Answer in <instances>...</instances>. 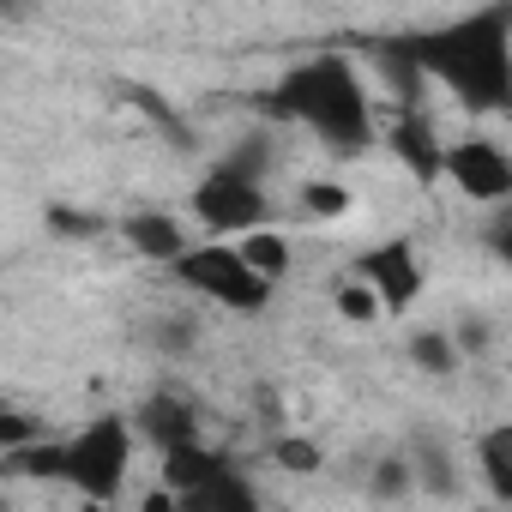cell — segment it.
I'll return each instance as SVG.
<instances>
[{
	"label": "cell",
	"instance_id": "obj_24",
	"mask_svg": "<svg viewBox=\"0 0 512 512\" xmlns=\"http://www.w3.org/2000/svg\"><path fill=\"white\" fill-rule=\"evenodd\" d=\"M49 223L55 229H73V235H97L103 229V217H79V211H49Z\"/></svg>",
	"mask_w": 512,
	"mask_h": 512
},
{
	"label": "cell",
	"instance_id": "obj_22",
	"mask_svg": "<svg viewBox=\"0 0 512 512\" xmlns=\"http://www.w3.org/2000/svg\"><path fill=\"white\" fill-rule=\"evenodd\" d=\"M488 338H494V332H488V320H476V314L452 326V344H458L464 356H470V350H488Z\"/></svg>",
	"mask_w": 512,
	"mask_h": 512
},
{
	"label": "cell",
	"instance_id": "obj_11",
	"mask_svg": "<svg viewBox=\"0 0 512 512\" xmlns=\"http://www.w3.org/2000/svg\"><path fill=\"white\" fill-rule=\"evenodd\" d=\"M175 500H181V512H266L260 494H253V482L235 476V464H223L211 482H199V488H187Z\"/></svg>",
	"mask_w": 512,
	"mask_h": 512
},
{
	"label": "cell",
	"instance_id": "obj_15",
	"mask_svg": "<svg viewBox=\"0 0 512 512\" xmlns=\"http://www.w3.org/2000/svg\"><path fill=\"white\" fill-rule=\"evenodd\" d=\"M7 470H13V476L67 482V440H37V446H25V452H7Z\"/></svg>",
	"mask_w": 512,
	"mask_h": 512
},
{
	"label": "cell",
	"instance_id": "obj_19",
	"mask_svg": "<svg viewBox=\"0 0 512 512\" xmlns=\"http://www.w3.org/2000/svg\"><path fill=\"white\" fill-rule=\"evenodd\" d=\"M302 205H308L314 217H344L356 199H350V187H344V181H308V187H302Z\"/></svg>",
	"mask_w": 512,
	"mask_h": 512
},
{
	"label": "cell",
	"instance_id": "obj_7",
	"mask_svg": "<svg viewBox=\"0 0 512 512\" xmlns=\"http://www.w3.org/2000/svg\"><path fill=\"white\" fill-rule=\"evenodd\" d=\"M446 181L476 205H500L512 199V157L494 139H458L446 145Z\"/></svg>",
	"mask_w": 512,
	"mask_h": 512
},
{
	"label": "cell",
	"instance_id": "obj_14",
	"mask_svg": "<svg viewBox=\"0 0 512 512\" xmlns=\"http://www.w3.org/2000/svg\"><path fill=\"white\" fill-rule=\"evenodd\" d=\"M235 247H241V260L260 272L266 284H278V278L290 272V235H278V229H253V235H241Z\"/></svg>",
	"mask_w": 512,
	"mask_h": 512
},
{
	"label": "cell",
	"instance_id": "obj_10",
	"mask_svg": "<svg viewBox=\"0 0 512 512\" xmlns=\"http://www.w3.org/2000/svg\"><path fill=\"white\" fill-rule=\"evenodd\" d=\"M121 235H127L133 253H145V260H163V266H181L187 253H193L181 217H169V211H133V217L121 223Z\"/></svg>",
	"mask_w": 512,
	"mask_h": 512
},
{
	"label": "cell",
	"instance_id": "obj_13",
	"mask_svg": "<svg viewBox=\"0 0 512 512\" xmlns=\"http://www.w3.org/2000/svg\"><path fill=\"white\" fill-rule=\"evenodd\" d=\"M476 464H482L494 500H512V422H500L476 440Z\"/></svg>",
	"mask_w": 512,
	"mask_h": 512
},
{
	"label": "cell",
	"instance_id": "obj_25",
	"mask_svg": "<svg viewBox=\"0 0 512 512\" xmlns=\"http://www.w3.org/2000/svg\"><path fill=\"white\" fill-rule=\"evenodd\" d=\"M139 512H181V500H175V488H151Z\"/></svg>",
	"mask_w": 512,
	"mask_h": 512
},
{
	"label": "cell",
	"instance_id": "obj_16",
	"mask_svg": "<svg viewBox=\"0 0 512 512\" xmlns=\"http://www.w3.org/2000/svg\"><path fill=\"white\" fill-rule=\"evenodd\" d=\"M422 482H416V464L410 458H380L374 470H368V494L374 500H410Z\"/></svg>",
	"mask_w": 512,
	"mask_h": 512
},
{
	"label": "cell",
	"instance_id": "obj_4",
	"mask_svg": "<svg viewBox=\"0 0 512 512\" xmlns=\"http://www.w3.org/2000/svg\"><path fill=\"white\" fill-rule=\"evenodd\" d=\"M133 464V422L127 416H97L67 440V482L91 500H115Z\"/></svg>",
	"mask_w": 512,
	"mask_h": 512
},
{
	"label": "cell",
	"instance_id": "obj_6",
	"mask_svg": "<svg viewBox=\"0 0 512 512\" xmlns=\"http://www.w3.org/2000/svg\"><path fill=\"white\" fill-rule=\"evenodd\" d=\"M356 278L386 302V314H404V308H416V296H422V260H416V247L404 241V235H392V241H380V247H368L362 260H356Z\"/></svg>",
	"mask_w": 512,
	"mask_h": 512
},
{
	"label": "cell",
	"instance_id": "obj_8",
	"mask_svg": "<svg viewBox=\"0 0 512 512\" xmlns=\"http://www.w3.org/2000/svg\"><path fill=\"white\" fill-rule=\"evenodd\" d=\"M133 428H139L163 458H169V452L199 446V416H193V404H187V398H175V392H151V398L139 404Z\"/></svg>",
	"mask_w": 512,
	"mask_h": 512
},
{
	"label": "cell",
	"instance_id": "obj_3",
	"mask_svg": "<svg viewBox=\"0 0 512 512\" xmlns=\"http://www.w3.org/2000/svg\"><path fill=\"white\" fill-rule=\"evenodd\" d=\"M175 278H181L193 296H205V302H217V308H235V314H260V308L272 302V284L241 260L235 241H205V247H193L187 260L175 266Z\"/></svg>",
	"mask_w": 512,
	"mask_h": 512
},
{
	"label": "cell",
	"instance_id": "obj_5",
	"mask_svg": "<svg viewBox=\"0 0 512 512\" xmlns=\"http://www.w3.org/2000/svg\"><path fill=\"white\" fill-rule=\"evenodd\" d=\"M193 217L211 235H253V229H266V193H260V181L241 175L235 163H217L193 187Z\"/></svg>",
	"mask_w": 512,
	"mask_h": 512
},
{
	"label": "cell",
	"instance_id": "obj_1",
	"mask_svg": "<svg viewBox=\"0 0 512 512\" xmlns=\"http://www.w3.org/2000/svg\"><path fill=\"white\" fill-rule=\"evenodd\" d=\"M422 79L446 85L464 109H512V7L464 13L410 43Z\"/></svg>",
	"mask_w": 512,
	"mask_h": 512
},
{
	"label": "cell",
	"instance_id": "obj_17",
	"mask_svg": "<svg viewBox=\"0 0 512 512\" xmlns=\"http://www.w3.org/2000/svg\"><path fill=\"white\" fill-rule=\"evenodd\" d=\"M458 344H452V332H416L410 338V362L422 368V374H452L458 368Z\"/></svg>",
	"mask_w": 512,
	"mask_h": 512
},
{
	"label": "cell",
	"instance_id": "obj_12",
	"mask_svg": "<svg viewBox=\"0 0 512 512\" xmlns=\"http://www.w3.org/2000/svg\"><path fill=\"white\" fill-rule=\"evenodd\" d=\"M410 464H416V482H422L428 494H458V464H452V446H446V440L422 434L416 452H410Z\"/></svg>",
	"mask_w": 512,
	"mask_h": 512
},
{
	"label": "cell",
	"instance_id": "obj_23",
	"mask_svg": "<svg viewBox=\"0 0 512 512\" xmlns=\"http://www.w3.org/2000/svg\"><path fill=\"white\" fill-rule=\"evenodd\" d=\"M488 247L500 253V266L512 272V205H506V211L494 217V229H488Z\"/></svg>",
	"mask_w": 512,
	"mask_h": 512
},
{
	"label": "cell",
	"instance_id": "obj_18",
	"mask_svg": "<svg viewBox=\"0 0 512 512\" xmlns=\"http://www.w3.org/2000/svg\"><path fill=\"white\" fill-rule=\"evenodd\" d=\"M332 302H338V320H350V326H374L380 314H386V302L362 284V278H350V284H338L332 290Z\"/></svg>",
	"mask_w": 512,
	"mask_h": 512
},
{
	"label": "cell",
	"instance_id": "obj_26",
	"mask_svg": "<svg viewBox=\"0 0 512 512\" xmlns=\"http://www.w3.org/2000/svg\"><path fill=\"white\" fill-rule=\"evenodd\" d=\"M470 512H494V506H470Z\"/></svg>",
	"mask_w": 512,
	"mask_h": 512
},
{
	"label": "cell",
	"instance_id": "obj_9",
	"mask_svg": "<svg viewBox=\"0 0 512 512\" xmlns=\"http://www.w3.org/2000/svg\"><path fill=\"white\" fill-rule=\"evenodd\" d=\"M386 145H392V157H398V163H404L422 187L446 175V145L434 139V121H428V115L404 109V115H398V127L386 133Z\"/></svg>",
	"mask_w": 512,
	"mask_h": 512
},
{
	"label": "cell",
	"instance_id": "obj_2",
	"mask_svg": "<svg viewBox=\"0 0 512 512\" xmlns=\"http://www.w3.org/2000/svg\"><path fill=\"white\" fill-rule=\"evenodd\" d=\"M272 109L290 115V121H302L326 151L362 157V151L374 145V109H368V91H362L356 67H350L338 49H326V55L290 67L284 85L272 91Z\"/></svg>",
	"mask_w": 512,
	"mask_h": 512
},
{
	"label": "cell",
	"instance_id": "obj_20",
	"mask_svg": "<svg viewBox=\"0 0 512 512\" xmlns=\"http://www.w3.org/2000/svg\"><path fill=\"white\" fill-rule=\"evenodd\" d=\"M37 440H49V434H43L25 410H13V404L0 410V452H25V446H37Z\"/></svg>",
	"mask_w": 512,
	"mask_h": 512
},
{
	"label": "cell",
	"instance_id": "obj_21",
	"mask_svg": "<svg viewBox=\"0 0 512 512\" xmlns=\"http://www.w3.org/2000/svg\"><path fill=\"white\" fill-rule=\"evenodd\" d=\"M272 458H278L284 470H296V476H314V470H320V446L302 440V434H284V440L272 446Z\"/></svg>",
	"mask_w": 512,
	"mask_h": 512
}]
</instances>
